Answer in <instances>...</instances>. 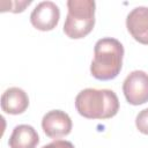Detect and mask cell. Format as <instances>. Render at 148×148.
Here are the masks:
<instances>
[{
    "mask_svg": "<svg viewBox=\"0 0 148 148\" xmlns=\"http://www.w3.org/2000/svg\"><path fill=\"white\" fill-rule=\"evenodd\" d=\"M124 46L111 37H104L96 42L94 47V59L90 65L91 75L102 81L112 80L118 76L123 66Z\"/></svg>",
    "mask_w": 148,
    "mask_h": 148,
    "instance_id": "6da1fadb",
    "label": "cell"
},
{
    "mask_svg": "<svg viewBox=\"0 0 148 148\" xmlns=\"http://www.w3.org/2000/svg\"><path fill=\"white\" fill-rule=\"evenodd\" d=\"M75 108L79 114L88 119H109L117 114L119 99L110 89L87 88L75 97Z\"/></svg>",
    "mask_w": 148,
    "mask_h": 148,
    "instance_id": "7a4b0ae2",
    "label": "cell"
},
{
    "mask_svg": "<svg viewBox=\"0 0 148 148\" xmlns=\"http://www.w3.org/2000/svg\"><path fill=\"white\" fill-rule=\"evenodd\" d=\"M68 13L64 23V32L72 39L86 37L95 25L96 3L92 0H68Z\"/></svg>",
    "mask_w": 148,
    "mask_h": 148,
    "instance_id": "3957f363",
    "label": "cell"
},
{
    "mask_svg": "<svg viewBox=\"0 0 148 148\" xmlns=\"http://www.w3.org/2000/svg\"><path fill=\"white\" fill-rule=\"evenodd\" d=\"M123 92L132 105H141L148 102V74L143 71L131 72L123 83Z\"/></svg>",
    "mask_w": 148,
    "mask_h": 148,
    "instance_id": "277c9868",
    "label": "cell"
},
{
    "mask_svg": "<svg viewBox=\"0 0 148 148\" xmlns=\"http://www.w3.org/2000/svg\"><path fill=\"white\" fill-rule=\"evenodd\" d=\"M60 18V9L52 1L39 2L30 14L31 24L40 31L54 29Z\"/></svg>",
    "mask_w": 148,
    "mask_h": 148,
    "instance_id": "5b68a950",
    "label": "cell"
},
{
    "mask_svg": "<svg viewBox=\"0 0 148 148\" xmlns=\"http://www.w3.org/2000/svg\"><path fill=\"white\" fill-rule=\"evenodd\" d=\"M42 128L51 139L66 136L72 131V119L61 110H51L42 119Z\"/></svg>",
    "mask_w": 148,
    "mask_h": 148,
    "instance_id": "8992f818",
    "label": "cell"
},
{
    "mask_svg": "<svg viewBox=\"0 0 148 148\" xmlns=\"http://www.w3.org/2000/svg\"><path fill=\"white\" fill-rule=\"evenodd\" d=\"M126 27L136 42L148 45V7L139 6L132 9L126 17Z\"/></svg>",
    "mask_w": 148,
    "mask_h": 148,
    "instance_id": "52a82bcc",
    "label": "cell"
},
{
    "mask_svg": "<svg viewBox=\"0 0 148 148\" xmlns=\"http://www.w3.org/2000/svg\"><path fill=\"white\" fill-rule=\"evenodd\" d=\"M29 106V97L27 92L18 88H8L1 96V109L8 114H21Z\"/></svg>",
    "mask_w": 148,
    "mask_h": 148,
    "instance_id": "ba28073f",
    "label": "cell"
},
{
    "mask_svg": "<svg viewBox=\"0 0 148 148\" xmlns=\"http://www.w3.org/2000/svg\"><path fill=\"white\" fill-rule=\"evenodd\" d=\"M38 142V133L32 126L27 124L15 126L8 140L10 148H36Z\"/></svg>",
    "mask_w": 148,
    "mask_h": 148,
    "instance_id": "9c48e42d",
    "label": "cell"
},
{
    "mask_svg": "<svg viewBox=\"0 0 148 148\" xmlns=\"http://www.w3.org/2000/svg\"><path fill=\"white\" fill-rule=\"evenodd\" d=\"M135 125H136V128L139 130V132L148 135V108L141 110L138 113V116L135 118Z\"/></svg>",
    "mask_w": 148,
    "mask_h": 148,
    "instance_id": "30bf717a",
    "label": "cell"
},
{
    "mask_svg": "<svg viewBox=\"0 0 148 148\" xmlns=\"http://www.w3.org/2000/svg\"><path fill=\"white\" fill-rule=\"evenodd\" d=\"M42 148H74L73 143L66 140H54L49 145L43 146Z\"/></svg>",
    "mask_w": 148,
    "mask_h": 148,
    "instance_id": "8fae6325",
    "label": "cell"
}]
</instances>
